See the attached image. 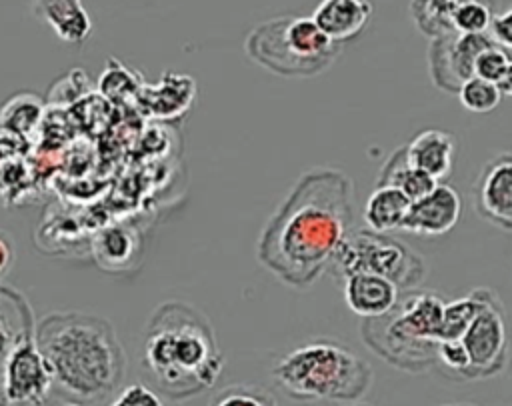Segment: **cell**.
<instances>
[{"mask_svg":"<svg viewBox=\"0 0 512 406\" xmlns=\"http://www.w3.org/2000/svg\"><path fill=\"white\" fill-rule=\"evenodd\" d=\"M142 364L162 396L184 402L218 382L224 356L206 314L184 300H168L146 324Z\"/></svg>","mask_w":512,"mask_h":406,"instance_id":"3","label":"cell"},{"mask_svg":"<svg viewBox=\"0 0 512 406\" xmlns=\"http://www.w3.org/2000/svg\"><path fill=\"white\" fill-rule=\"evenodd\" d=\"M208 406H278L276 396L260 384H230L216 392Z\"/></svg>","mask_w":512,"mask_h":406,"instance_id":"26","label":"cell"},{"mask_svg":"<svg viewBox=\"0 0 512 406\" xmlns=\"http://www.w3.org/2000/svg\"><path fill=\"white\" fill-rule=\"evenodd\" d=\"M398 296L400 290L386 278L374 274H350L344 278V300L362 320L386 314Z\"/></svg>","mask_w":512,"mask_h":406,"instance_id":"15","label":"cell"},{"mask_svg":"<svg viewBox=\"0 0 512 406\" xmlns=\"http://www.w3.org/2000/svg\"><path fill=\"white\" fill-rule=\"evenodd\" d=\"M372 16L370 0H320L312 12L314 24L334 42L342 44L356 38Z\"/></svg>","mask_w":512,"mask_h":406,"instance_id":"13","label":"cell"},{"mask_svg":"<svg viewBox=\"0 0 512 406\" xmlns=\"http://www.w3.org/2000/svg\"><path fill=\"white\" fill-rule=\"evenodd\" d=\"M444 406H474V404H444Z\"/></svg>","mask_w":512,"mask_h":406,"instance_id":"33","label":"cell"},{"mask_svg":"<svg viewBox=\"0 0 512 406\" xmlns=\"http://www.w3.org/2000/svg\"><path fill=\"white\" fill-rule=\"evenodd\" d=\"M472 204L480 218L492 226L512 230V154L500 152L490 158L472 186Z\"/></svg>","mask_w":512,"mask_h":406,"instance_id":"11","label":"cell"},{"mask_svg":"<svg viewBox=\"0 0 512 406\" xmlns=\"http://www.w3.org/2000/svg\"><path fill=\"white\" fill-rule=\"evenodd\" d=\"M30 324H34V314L24 294L0 286V372L12 346Z\"/></svg>","mask_w":512,"mask_h":406,"instance_id":"19","label":"cell"},{"mask_svg":"<svg viewBox=\"0 0 512 406\" xmlns=\"http://www.w3.org/2000/svg\"><path fill=\"white\" fill-rule=\"evenodd\" d=\"M482 290L474 288L468 294L444 302V310H442V324H440V332H438V342L440 340H460L464 330L470 326L472 318L476 316V312L480 310L482 304Z\"/></svg>","mask_w":512,"mask_h":406,"instance_id":"23","label":"cell"},{"mask_svg":"<svg viewBox=\"0 0 512 406\" xmlns=\"http://www.w3.org/2000/svg\"><path fill=\"white\" fill-rule=\"evenodd\" d=\"M30 324L12 346L2 366V392L10 406H42L54 390L52 372L34 338Z\"/></svg>","mask_w":512,"mask_h":406,"instance_id":"9","label":"cell"},{"mask_svg":"<svg viewBox=\"0 0 512 406\" xmlns=\"http://www.w3.org/2000/svg\"><path fill=\"white\" fill-rule=\"evenodd\" d=\"M464 0H410V16L416 28L428 36L438 38L452 32V16Z\"/></svg>","mask_w":512,"mask_h":406,"instance_id":"21","label":"cell"},{"mask_svg":"<svg viewBox=\"0 0 512 406\" xmlns=\"http://www.w3.org/2000/svg\"><path fill=\"white\" fill-rule=\"evenodd\" d=\"M246 56L284 78L322 74L338 56L334 44L310 16H278L254 26L244 40Z\"/></svg>","mask_w":512,"mask_h":406,"instance_id":"6","label":"cell"},{"mask_svg":"<svg viewBox=\"0 0 512 406\" xmlns=\"http://www.w3.org/2000/svg\"><path fill=\"white\" fill-rule=\"evenodd\" d=\"M110 406H164L158 392L146 384L134 382L124 386L112 400Z\"/></svg>","mask_w":512,"mask_h":406,"instance_id":"29","label":"cell"},{"mask_svg":"<svg viewBox=\"0 0 512 406\" xmlns=\"http://www.w3.org/2000/svg\"><path fill=\"white\" fill-rule=\"evenodd\" d=\"M404 146L406 160L440 182L446 178L452 170L454 164V152H456V142L454 136L446 130L440 128H426L414 134Z\"/></svg>","mask_w":512,"mask_h":406,"instance_id":"14","label":"cell"},{"mask_svg":"<svg viewBox=\"0 0 512 406\" xmlns=\"http://www.w3.org/2000/svg\"><path fill=\"white\" fill-rule=\"evenodd\" d=\"M12 262H14V242L4 230H0V276L12 266Z\"/></svg>","mask_w":512,"mask_h":406,"instance_id":"31","label":"cell"},{"mask_svg":"<svg viewBox=\"0 0 512 406\" xmlns=\"http://www.w3.org/2000/svg\"><path fill=\"white\" fill-rule=\"evenodd\" d=\"M486 34L496 46L510 50V46H512V12L510 10L496 12L486 28Z\"/></svg>","mask_w":512,"mask_h":406,"instance_id":"30","label":"cell"},{"mask_svg":"<svg viewBox=\"0 0 512 406\" xmlns=\"http://www.w3.org/2000/svg\"><path fill=\"white\" fill-rule=\"evenodd\" d=\"M460 210L458 192L450 184L438 182L428 194L410 202L400 230L418 236H440L458 224Z\"/></svg>","mask_w":512,"mask_h":406,"instance_id":"12","label":"cell"},{"mask_svg":"<svg viewBox=\"0 0 512 406\" xmlns=\"http://www.w3.org/2000/svg\"><path fill=\"white\" fill-rule=\"evenodd\" d=\"M352 224L350 176L332 166L310 168L264 224L256 242L258 262L284 284L308 288L330 266Z\"/></svg>","mask_w":512,"mask_h":406,"instance_id":"1","label":"cell"},{"mask_svg":"<svg viewBox=\"0 0 512 406\" xmlns=\"http://www.w3.org/2000/svg\"><path fill=\"white\" fill-rule=\"evenodd\" d=\"M272 376L282 392L298 402H352L368 392L374 374L348 346L316 338L284 354Z\"/></svg>","mask_w":512,"mask_h":406,"instance_id":"4","label":"cell"},{"mask_svg":"<svg viewBox=\"0 0 512 406\" xmlns=\"http://www.w3.org/2000/svg\"><path fill=\"white\" fill-rule=\"evenodd\" d=\"M138 92L154 116L170 118L182 114L190 106L194 98V80L184 74L166 72L158 84L150 88L148 84H142Z\"/></svg>","mask_w":512,"mask_h":406,"instance_id":"17","label":"cell"},{"mask_svg":"<svg viewBox=\"0 0 512 406\" xmlns=\"http://www.w3.org/2000/svg\"><path fill=\"white\" fill-rule=\"evenodd\" d=\"M354 406H370V404H354Z\"/></svg>","mask_w":512,"mask_h":406,"instance_id":"34","label":"cell"},{"mask_svg":"<svg viewBox=\"0 0 512 406\" xmlns=\"http://www.w3.org/2000/svg\"><path fill=\"white\" fill-rule=\"evenodd\" d=\"M494 44L488 34H446L430 38L428 72L434 86L442 92L456 94L460 86L474 76L478 54Z\"/></svg>","mask_w":512,"mask_h":406,"instance_id":"10","label":"cell"},{"mask_svg":"<svg viewBox=\"0 0 512 406\" xmlns=\"http://www.w3.org/2000/svg\"><path fill=\"white\" fill-rule=\"evenodd\" d=\"M460 344L468 356L466 382L492 378L504 370L508 360L506 312L494 290H482L480 310L464 330Z\"/></svg>","mask_w":512,"mask_h":406,"instance_id":"8","label":"cell"},{"mask_svg":"<svg viewBox=\"0 0 512 406\" xmlns=\"http://www.w3.org/2000/svg\"><path fill=\"white\" fill-rule=\"evenodd\" d=\"M444 300L436 292L408 290L378 318H364V344L390 366L420 374L436 364V344Z\"/></svg>","mask_w":512,"mask_h":406,"instance_id":"5","label":"cell"},{"mask_svg":"<svg viewBox=\"0 0 512 406\" xmlns=\"http://www.w3.org/2000/svg\"><path fill=\"white\" fill-rule=\"evenodd\" d=\"M330 266L340 278L374 274L390 280L398 290H412L426 278V262L416 250L370 228L352 230L336 250Z\"/></svg>","mask_w":512,"mask_h":406,"instance_id":"7","label":"cell"},{"mask_svg":"<svg viewBox=\"0 0 512 406\" xmlns=\"http://www.w3.org/2000/svg\"><path fill=\"white\" fill-rule=\"evenodd\" d=\"M436 184L438 182L434 178H430L422 170L414 168L406 160L404 146H400L390 154V158L382 166L376 186H394L412 202V200H418L420 196L428 194Z\"/></svg>","mask_w":512,"mask_h":406,"instance_id":"20","label":"cell"},{"mask_svg":"<svg viewBox=\"0 0 512 406\" xmlns=\"http://www.w3.org/2000/svg\"><path fill=\"white\" fill-rule=\"evenodd\" d=\"M410 200L394 186H376L364 206V222L370 230L388 234L400 230Z\"/></svg>","mask_w":512,"mask_h":406,"instance_id":"18","label":"cell"},{"mask_svg":"<svg viewBox=\"0 0 512 406\" xmlns=\"http://www.w3.org/2000/svg\"><path fill=\"white\" fill-rule=\"evenodd\" d=\"M36 346L58 394L70 402H98L124 380L126 356L114 326L86 312H52L34 328Z\"/></svg>","mask_w":512,"mask_h":406,"instance_id":"2","label":"cell"},{"mask_svg":"<svg viewBox=\"0 0 512 406\" xmlns=\"http://www.w3.org/2000/svg\"><path fill=\"white\" fill-rule=\"evenodd\" d=\"M42 116L40 100L32 94H20L4 104L0 110V128L10 134H26Z\"/></svg>","mask_w":512,"mask_h":406,"instance_id":"25","label":"cell"},{"mask_svg":"<svg viewBox=\"0 0 512 406\" xmlns=\"http://www.w3.org/2000/svg\"><path fill=\"white\" fill-rule=\"evenodd\" d=\"M92 248L100 266L116 268L126 266L132 260L138 248V240L130 228L110 226L96 234Z\"/></svg>","mask_w":512,"mask_h":406,"instance_id":"22","label":"cell"},{"mask_svg":"<svg viewBox=\"0 0 512 406\" xmlns=\"http://www.w3.org/2000/svg\"><path fill=\"white\" fill-rule=\"evenodd\" d=\"M474 76L494 84L502 92V96H510L512 94L510 50L496 44L486 46L474 62Z\"/></svg>","mask_w":512,"mask_h":406,"instance_id":"24","label":"cell"},{"mask_svg":"<svg viewBox=\"0 0 512 406\" xmlns=\"http://www.w3.org/2000/svg\"><path fill=\"white\" fill-rule=\"evenodd\" d=\"M456 94L460 98V104L466 110L476 112V114H484V112L494 110L500 104V100L504 98L502 92L494 84H490V82H486L478 76L468 78Z\"/></svg>","mask_w":512,"mask_h":406,"instance_id":"27","label":"cell"},{"mask_svg":"<svg viewBox=\"0 0 512 406\" xmlns=\"http://www.w3.org/2000/svg\"><path fill=\"white\" fill-rule=\"evenodd\" d=\"M32 10L64 42L80 44L92 30V20L82 0H32Z\"/></svg>","mask_w":512,"mask_h":406,"instance_id":"16","label":"cell"},{"mask_svg":"<svg viewBox=\"0 0 512 406\" xmlns=\"http://www.w3.org/2000/svg\"><path fill=\"white\" fill-rule=\"evenodd\" d=\"M0 406H10L8 400H6V396H4V392H2V386H0Z\"/></svg>","mask_w":512,"mask_h":406,"instance_id":"32","label":"cell"},{"mask_svg":"<svg viewBox=\"0 0 512 406\" xmlns=\"http://www.w3.org/2000/svg\"><path fill=\"white\" fill-rule=\"evenodd\" d=\"M142 84L144 82H140L138 72L126 68L114 58L108 60V66L100 76V88L110 96H116L118 92H126V90H138Z\"/></svg>","mask_w":512,"mask_h":406,"instance_id":"28","label":"cell"}]
</instances>
